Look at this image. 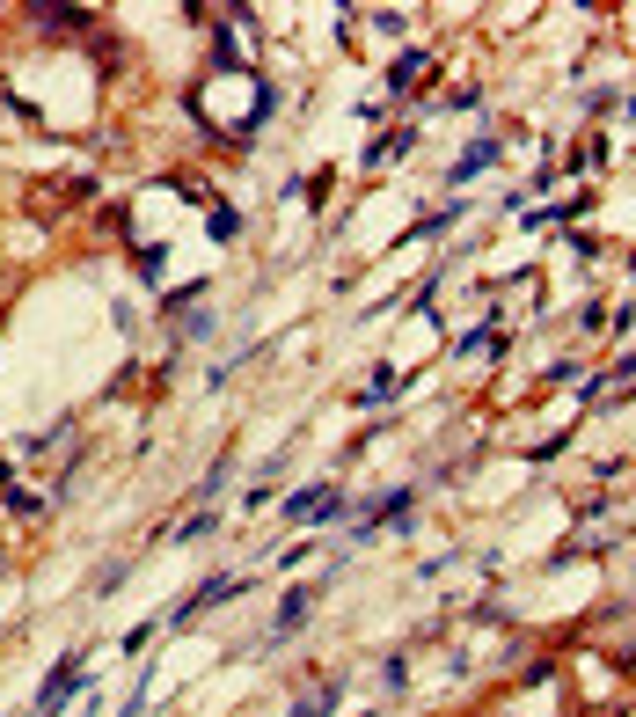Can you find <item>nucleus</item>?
Masks as SVG:
<instances>
[{"instance_id": "obj_1", "label": "nucleus", "mask_w": 636, "mask_h": 717, "mask_svg": "<svg viewBox=\"0 0 636 717\" xmlns=\"http://www.w3.org/2000/svg\"><path fill=\"white\" fill-rule=\"evenodd\" d=\"M88 681V659L81 652H66L59 666H52V681H44V696H37V717H59L66 703H74V688Z\"/></svg>"}, {"instance_id": "obj_2", "label": "nucleus", "mask_w": 636, "mask_h": 717, "mask_svg": "<svg viewBox=\"0 0 636 717\" xmlns=\"http://www.w3.org/2000/svg\"><path fill=\"white\" fill-rule=\"evenodd\" d=\"M234 593H242V578H234V571H212V578H205V586H198L191 600H183V608H176L169 622H191L198 608H220V600H234Z\"/></svg>"}, {"instance_id": "obj_3", "label": "nucleus", "mask_w": 636, "mask_h": 717, "mask_svg": "<svg viewBox=\"0 0 636 717\" xmlns=\"http://www.w3.org/2000/svg\"><path fill=\"white\" fill-rule=\"evenodd\" d=\"M30 22H37V30H52V37H74V30H88L96 15H88V8H30Z\"/></svg>"}, {"instance_id": "obj_4", "label": "nucleus", "mask_w": 636, "mask_h": 717, "mask_svg": "<svg viewBox=\"0 0 636 717\" xmlns=\"http://www.w3.org/2000/svg\"><path fill=\"white\" fill-rule=\"evenodd\" d=\"M490 161H498V140H476V147H468V154L454 161V176H446V183H468V176H483Z\"/></svg>"}, {"instance_id": "obj_5", "label": "nucleus", "mask_w": 636, "mask_h": 717, "mask_svg": "<svg viewBox=\"0 0 636 717\" xmlns=\"http://www.w3.org/2000/svg\"><path fill=\"white\" fill-rule=\"evenodd\" d=\"M308 608H315V593H308V586H293L286 600H278V637L300 630V622H308Z\"/></svg>"}, {"instance_id": "obj_6", "label": "nucleus", "mask_w": 636, "mask_h": 717, "mask_svg": "<svg viewBox=\"0 0 636 717\" xmlns=\"http://www.w3.org/2000/svg\"><path fill=\"white\" fill-rule=\"evenodd\" d=\"M417 74H424V52H403V59L388 66V88H395V96H410V88H417Z\"/></svg>"}, {"instance_id": "obj_7", "label": "nucleus", "mask_w": 636, "mask_h": 717, "mask_svg": "<svg viewBox=\"0 0 636 717\" xmlns=\"http://www.w3.org/2000/svg\"><path fill=\"white\" fill-rule=\"evenodd\" d=\"M410 147H417V132H388V140H373V147H366V161H373V169H381V161L410 154Z\"/></svg>"}, {"instance_id": "obj_8", "label": "nucleus", "mask_w": 636, "mask_h": 717, "mask_svg": "<svg viewBox=\"0 0 636 717\" xmlns=\"http://www.w3.org/2000/svg\"><path fill=\"white\" fill-rule=\"evenodd\" d=\"M329 710H337V681H322V696H300L293 717H329Z\"/></svg>"}, {"instance_id": "obj_9", "label": "nucleus", "mask_w": 636, "mask_h": 717, "mask_svg": "<svg viewBox=\"0 0 636 717\" xmlns=\"http://www.w3.org/2000/svg\"><path fill=\"white\" fill-rule=\"evenodd\" d=\"M395 388H403V381H395V374H388V366H381V374H373V381H366V396H359V403L373 410V403H388V396H395Z\"/></svg>"}, {"instance_id": "obj_10", "label": "nucleus", "mask_w": 636, "mask_h": 717, "mask_svg": "<svg viewBox=\"0 0 636 717\" xmlns=\"http://www.w3.org/2000/svg\"><path fill=\"white\" fill-rule=\"evenodd\" d=\"M212 535H220V520H212V513H198V520H183V542H212Z\"/></svg>"}, {"instance_id": "obj_11", "label": "nucleus", "mask_w": 636, "mask_h": 717, "mask_svg": "<svg viewBox=\"0 0 636 717\" xmlns=\"http://www.w3.org/2000/svg\"><path fill=\"white\" fill-rule=\"evenodd\" d=\"M0 483H8V461H0Z\"/></svg>"}]
</instances>
